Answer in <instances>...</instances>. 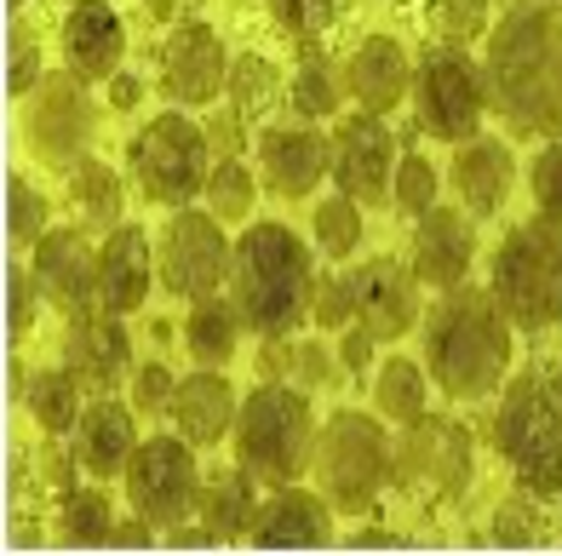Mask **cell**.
<instances>
[{"label":"cell","mask_w":562,"mask_h":556,"mask_svg":"<svg viewBox=\"0 0 562 556\" xmlns=\"http://www.w3.org/2000/svg\"><path fill=\"white\" fill-rule=\"evenodd\" d=\"M437 190H442V179H437V167H430L425 156H402V161H396L391 201H396V207H402L407 218H419V213L437 207Z\"/></svg>","instance_id":"ab89813d"},{"label":"cell","mask_w":562,"mask_h":556,"mask_svg":"<svg viewBox=\"0 0 562 556\" xmlns=\"http://www.w3.org/2000/svg\"><path fill=\"white\" fill-rule=\"evenodd\" d=\"M252 476L241 459L236 465H224V470H213L207 483H201V499H195V517L218 534V545H236V540H247V527H252V511H259V499H252Z\"/></svg>","instance_id":"83f0119b"},{"label":"cell","mask_w":562,"mask_h":556,"mask_svg":"<svg viewBox=\"0 0 562 556\" xmlns=\"http://www.w3.org/2000/svg\"><path fill=\"white\" fill-rule=\"evenodd\" d=\"M437 30L448 46H465L488 30V0H437Z\"/></svg>","instance_id":"ee69618b"},{"label":"cell","mask_w":562,"mask_h":556,"mask_svg":"<svg viewBox=\"0 0 562 556\" xmlns=\"http://www.w3.org/2000/svg\"><path fill=\"white\" fill-rule=\"evenodd\" d=\"M110 534H115V511H110V493H104V488H75V493H64V511H58V527H53L58 545L92 551V545H110Z\"/></svg>","instance_id":"d6a6232c"},{"label":"cell","mask_w":562,"mask_h":556,"mask_svg":"<svg viewBox=\"0 0 562 556\" xmlns=\"http://www.w3.org/2000/svg\"><path fill=\"white\" fill-rule=\"evenodd\" d=\"M7 218H12V252H23V247L35 252L46 236V218H53L46 213V195L30 179H18V172L7 179Z\"/></svg>","instance_id":"8d00e7d4"},{"label":"cell","mask_w":562,"mask_h":556,"mask_svg":"<svg viewBox=\"0 0 562 556\" xmlns=\"http://www.w3.org/2000/svg\"><path fill=\"white\" fill-rule=\"evenodd\" d=\"M69 7H75V0H69Z\"/></svg>","instance_id":"94428289"},{"label":"cell","mask_w":562,"mask_h":556,"mask_svg":"<svg viewBox=\"0 0 562 556\" xmlns=\"http://www.w3.org/2000/svg\"><path fill=\"white\" fill-rule=\"evenodd\" d=\"M121 483H126V499H133V511L144 522L178 527L184 517H195V499H201L195 447L184 436H149V442H138Z\"/></svg>","instance_id":"7c38bea8"},{"label":"cell","mask_w":562,"mask_h":556,"mask_svg":"<svg viewBox=\"0 0 562 556\" xmlns=\"http://www.w3.org/2000/svg\"><path fill=\"white\" fill-rule=\"evenodd\" d=\"M396 138L385 115H350L339 121L334 133V179H339V195H350L356 207H385V195L396 184Z\"/></svg>","instance_id":"5bb4252c"},{"label":"cell","mask_w":562,"mask_h":556,"mask_svg":"<svg viewBox=\"0 0 562 556\" xmlns=\"http://www.w3.org/2000/svg\"><path fill=\"white\" fill-rule=\"evenodd\" d=\"M81 396L87 390L69 367H41V373H30V385H23V408H30V419L46 436H64V431H75V419H81Z\"/></svg>","instance_id":"4dcf8cb0"},{"label":"cell","mask_w":562,"mask_h":556,"mask_svg":"<svg viewBox=\"0 0 562 556\" xmlns=\"http://www.w3.org/2000/svg\"><path fill=\"white\" fill-rule=\"evenodd\" d=\"M241 344V316L229 298H190V316H184V350L195 367H224L229 356H236Z\"/></svg>","instance_id":"f1b7e54d"},{"label":"cell","mask_w":562,"mask_h":556,"mask_svg":"<svg viewBox=\"0 0 562 556\" xmlns=\"http://www.w3.org/2000/svg\"><path fill=\"white\" fill-rule=\"evenodd\" d=\"M69 207L81 218V230H115L126 224V184L110 161H81L69 172Z\"/></svg>","instance_id":"f546056e"},{"label":"cell","mask_w":562,"mask_h":556,"mask_svg":"<svg viewBox=\"0 0 562 556\" xmlns=\"http://www.w3.org/2000/svg\"><path fill=\"white\" fill-rule=\"evenodd\" d=\"M229 436H236V459L259 476L265 488H293L316 459L311 390L288 385V378H265L259 390H247Z\"/></svg>","instance_id":"5b68a950"},{"label":"cell","mask_w":562,"mask_h":556,"mask_svg":"<svg viewBox=\"0 0 562 556\" xmlns=\"http://www.w3.org/2000/svg\"><path fill=\"white\" fill-rule=\"evenodd\" d=\"M110 104H115L121 115L144 104V81H138V75H115V81H110Z\"/></svg>","instance_id":"db71d44e"},{"label":"cell","mask_w":562,"mask_h":556,"mask_svg":"<svg viewBox=\"0 0 562 556\" xmlns=\"http://www.w3.org/2000/svg\"><path fill=\"white\" fill-rule=\"evenodd\" d=\"M224 293L252 339H293V327L311 321L316 305V259L288 224L259 218L229 247Z\"/></svg>","instance_id":"7a4b0ae2"},{"label":"cell","mask_w":562,"mask_h":556,"mask_svg":"<svg viewBox=\"0 0 562 556\" xmlns=\"http://www.w3.org/2000/svg\"><path fill=\"white\" fill-rule=\"evenodd\" d=\"M494 545H505V551H517V545H551V522H546V511H540L533 499L510 493L499 511H494Z\"/></svg>","instance_id":"f35d334b"},{"label":"cell","mask_w":562,"mask_h":556,"mask_svg":"<svg viewBox=\"0 0 562 556\" xmlns=\"http://www.w3.org/2000/svg\"><path fill=\"white\" fill-rule=\"evenodd\" d=\"M229 81V58L224 41L207 30L201 18L172 23V35L161 46V92L172 104H213Z\"/></svg>","instance_id":"e0dca14e"},{"label":"cell","mask_w":562,"mask_h":556,"mask_svg":"<svg viewBox=\"0 0 562 556\" xmlns=\"http://www.w3.org/2000/svg\"><path fill=\"white\" fill-rule=\"evenodd\" d=\"M12 540H18V545H41V527L23 517V522H12Z\"/></svg>","instance_id":"680465c9"},{"label":"cell","mask_w":562,"mask_h":556,"mask_svg":"<svg viewBox=\"0 0 562 556\" xmlns=\"http://www.w3.org/2000/svg\"><path fill=\"white\" fill-rule=\"evenodd\" d=\"M316 327H356V282L350 275H316Z\"/></svg>","instance_id":"7bdbcfd3"},{"label":"cell","mask_w":562,"mask_h":556,"mask_svg":"<svg viewBox=\"0 0 562 556\" xmlns=\"http://www.w3.org/2000/svg\"><path fill=\"white\" fill-rule=\"evenodd\" d=\"M207 144H213L218 161H236V149H241V110L213 115V121H207Z\"/></svg>","instance_id":"816d5d0a"},{"label":"cell","mask_w":562,"mask_h":556,"mask_svg":"<svg viewBox=\"0 0 562 556\" xmlns=\"http://www.w3.org/2000/svg\"><path fill=\"white\" fill-rule=\"evenodd\" d=\"M64 367L81 378L87 396H115L121 385H133V333H126L121 316L104 310V305L69 316Z\"/></svg>","instance_id":"9a60e30c"},{"label":"cell","mask_w":562,"mask_h":556,"mask_svg":"<svg viewBox=\"0 0 562 556\" xmlns=\"http://www.w3.org/2000/svg\"><path fill=\"white\" fill-rule=\"evenodd\" d=\"M7 81H12V98H30L46 81L41 75V41H35L30 23H18V18H12V75Z\"/></svg>","instance_id":"f6af8a7d"},{"label":"cell","mask_w":562,"mask_h":556,"mask_svg":"<svg viewBox=\"0 0 562 556\" xmlns=\"http://www.w3.org/2000/svg\"><path fill=\"white\" fill-rule=\"evenodd\" d=\"M373 333H368V327H356V333H345L339 339V362H345V378H350V385H368V373H373Z\"/></svg>","instance_id":"f907efd6"},{"label":"cell","mask_w":562,"mask_h":556,"mask_svg":"<svg viewBox=\"0 0 562 556\" xmlns=\"http://www.w3.org/2000/svg\"><path fill=\"white\" fill-rule=\"evenodd\" d=\"M224 98L236 104L241 115H265L276 98H281V69L259 53H241L229 58V81H224Z\"/></svg>","instance_id":"e575fe53"},{"label":"cell","mask_w":562,"mask_h":556,"mask_svg":"<svg viewBox=\"0 0 562 556\" xmlns=\"http://www.w3.org/2000/svg\"><path fill=\"white\" fill-rule=\"evenodd\" d=\"M172 396H178V373L161 356L133 367V408L138 413H172Z\"/></svg>","instance_id":"b9f144b4"},{"label":"cell","mask_w":562,"mask_h":556,"mask_svg":"<svg viewBox=\"0 0 562 556\" xmlns=\"http://www.w3.org/2000/svg\"><path fill=\"white\" fill-rule=\"evenodd\" d=\"M288 378L299 390H322V385H334V378H339V367H334V356H327L322 339H293V373Z\"/></svg>","instance_id":"7dc6e473"},{"label":"cell","mask_w":562,"mask_h":556,"mask_svg":"<svg viewBox=\"0 0 562 556\" xmlns=\"http://www.w3.org/2000/svg\"><path fill=\"white\" fill-rule=\"evenodd\" d=\"M316 241L327 259H350L356 247H362V207H356L350 195H334L316 207Z\"/></svg>","instance_id":"74e56055"},{"label":"cell","mask_w":562,"mask_h":556,"mask_svg":"<svg viewBox=\"0 0 562 556\" xmlns=\"http://www.w3.org/2000/svg\"><path fill=\"white\" fill-rule=\"evenodd\" d=\"M316 493L334 504L339 517H368L379 493L391 488V436H385V413H362V408H339L334 419L316 431Z\"/></svg>","instance_id":"8992f818"},{"label":"cell","mask_w":562,"mask_h":556,"mask_svg":"<svg viewBox=\"0 0 562 556\" xmlns=\"http://www.w3.org/2000/svg\"><path fill=\"white\" fill-rule=\"evenodd\" d=\"M236 413H241V401H236V390H229V378L218 367H201L190 378H178L172 424H178V436H184L190 447L224 442L229 431H236Z\"/></svg>","instance_id":"484cf974"},{"label":"cell","mask_w":562,"mask_h":556,"mask_svg":"<svg viewBox=\"0 0 562 556\" xmlns=\"http://www.w3.org/2000/svg\"><path fill=\"white\" fill-rule=\"evenodd\" d=\"M184 7H190V0H144V18L149 23H172ZM178 23H184V18H178Z\"/></svg>","instance_id":"6f0895ef"},{"label":"cell","mask_w":562,"mask_h":556,"mask_svg":"<svg viewBox=\"0 0 562 556\" xmlns=\"http://www.w3.org/2000/svg\"><path fill=\"white\" fill-rule=\"evenodd\" d=\"M7 282H12V344H23V339H30L35 333V310H41V282H35V270H18L12 264V275H7Z\"/></svg>","instance_id":"c3c4849f"},{"label":"cell","mask_w":562,"mask_h":556,"mask_svg":"<svg viewBox=\"0 0 562 556\" xmlns=\"http://www.w3.org/2000/svg\"><path fill=\"white\" fill-rule=\"evenodd\" d=\"M126 58V23L110 0H75L64 18V64L81 81H115Z\"/></svg>","instance_id":"603a6c76"},{"label":"cell","mask_w":562,"mask_h":556,"mask_svg":"<svg viewBox=\"0 0 562 556\" xmlns=\"http://www.w3.org/2000/svg\"><path fill=\"white\" fill-rule=\"evenodd\" d=\"M528 184H533V207H540V218L562 224V144L540 149V161H533Z\"/></svg>","instance_id":"bcb514c9"},{"label":"cell","mask_w":562,"mask_h":556,"mask_svg":"<svg viewBox=\"0 0 562 556\" xmlns=\"http://www.w3.org/2000/svg\"><path fill=\"white\" fill-rule=\"evenodd\" d=\"M373 401H379V413H385L391 424H414L425 413V401H430L419 362L391 356L385 367H379V378H373Z\"/></svg>","instance_id":"836d02e7"},{"label":"cell","mask_w":562,"mask_h":556,"mask_svg":"<svg viewBox=\"0 0 562 556\" xmlns=\"http://www.w3.org/2000/svg\"><path fill=\"white\" fill-rule=\"evenodd\" d=\"M126 167H133V184L149 207H190V201L207 190L213 179V144H207V126H195L190 115H156L144 121L133 144H126Z\"/></svg>","instance_id":"ba28073f"},{"label":"cell","mask_w":562,"mask_h":556,"mask_svg":"<svg viewBox=\"0 0 562 556\" xmlns=\"http://www.w3.org/2000/svg\"><path fill=\"white\" fill-rule=\"evenodd\" d=\"M356 282V327H368L379 344H391L419 327V275L396 259H368L350 270Z\"/></svg>","instance_id":"ac0fdd59"},{"label":"cell","mask_w":562,"mask_h":556,"mask_svg":"<svg viewBox=\"0 0 562 556\" xmlns=\"http://www.w3.org/2000/svg\"><path fill=\"white\" fill-rule=\"evenodd\" d=\"M30 270L46 305H58L64 316L98 310V247L87 241V230H46Z\"/></svg>","instance_id":"d6986e66"},{"label":"cell","mask_w":562,"mask_h":556,"mask_svg":"<svg viewBox=\"0 0 562 556\" xmlns=\"http://www.w3.org/2000/svg\"><path fill=\"white\" fill-rule=\"evenodd\" d=\"M476 259V230H471V213L465 207H430L419 213V230H414V275L430 282L437 293L448 287H465Z\"/></svg>","instance_id":"7402d4cb"},{"label":"cell","mask_w":562,"mask_h":556,"mask_svg":"<svg viewBox=\"0 0 562 556\" xmlns=\"http://www.w3.org/2000/svg\"><path fill=\"white\" fill-rule=\"evenodd\" d=\"M414 110L419 126L442 144H465L482 133V115H488V87H482V69L471 64L465 46H425L414 58Z\"/></svg>","instance_id":"8fae6325"},{"label":"cell","mask_w":562,"mask_h":556,"mask_svg":"<svg viewBox=\"0 0 562 556\" xmlns=\"http://www.w3.org/2000/svg\"><path fill=\"white\" fill-rule=\"evenodd\" d=\"M252 201H259V184L241 161H218L213 179H207V207L218 224H247L252 218Z\"/></svg>","instance_id":"d590c367"},{"label":"cell","mask_w":562,"mask_h":556,"mask_svg":"<svg viewBox=\"0 0 562 556\" xmlns=\"http://www.w3.org/2000/svg\"><path fill=\"white\" fill-rule=\"evenodd\" d=\"M156 275L172 298H207L229 282V241L213 213L178 207L156 247Z\"/></svg>","instance_id":"4fadbf2b"},{"label":"cell","mask_w":562,"mask_h":556,"mask_svg":"<svg viewBox=\"0 0 562 556\" xmlns=\"http://www.w3.org/2000/svg\"><path fill=\"white\" fill-rule=\"evenodd\" d=\"M356 551H379V545H414L407 534H396V527H362V534H350Z\"/></svg>","instance_id":"9f6ffc18"},{"label":"cell","mask_w":562,"mask_h":556,"mask_svg":"<svg viewBox=\"0 0 562 556\" xmlns=\"http://www.w3.org/2000/svg\"><path fill=\"white\" fill-rule=\"evenodd\" d=\"M494 305L522 333H551L562 327V224L528 218L517 224L494 252Z\"/></svg>","instance_id":"52a82bcc"},{"label":"cell","mask_w":562,"mask_h":556,"mask_svg":"<svg viewBox=\"0 0 562 556\" xmlns=\"http://www.w3.org/2000/svg\"><path fill=\"white\" fill-rule=\"evenodd\" d=\"M448 184L459 190V207L471 218H494L505 207V195L517 190V156H510L505 138H465L453 149V167H448Z\"/></svg>","instance_id":"cb8c5ba5"},{"label":"cell","mask_w":562,"mask_h":556,"mask_svg":"<svg viewBox=\"0 0 562 556\" xmlns=\"http://www.w3.org/2000/svg\"><path fill=\"white\" fill-rule=\"evenodd\" d=\"M138 408H126V401L115 396H92L81 419H75L69 431V447L75 459H81V470L92 476V483H115V476H126V465H133L138 453Z\"/></svg>","instance_id":"ffe728a7"},{"label":"cell","mask_w":562,"mask_h":556,"mask_svg":"<svg viewBox=\"0 0 562 556\" xmlns=\"http://www.w3.org/2000/svg\"><path fill=\"white\" fill-rule=\"evenodd\" d=\"M339 18V0H270V23L293 41H322Z\"/></svg>","instance_id":"60d3db41"},{"label":"cell","mask_w":562,"mask_h":556,"mask_svg":"<svg viewBox=\"0 0 562 556\" xmlns=\"http://www.w3.org/2000/svg\"><path fill=\"white\" fill-rule=\"evenodd\" d=\"M334 172V138L316 133V121H281L259 138V179L281 201H304Z\"/></svg>","instance_id":"2e32d148"},{"label":"cell","mask_w":562,"mask_h":556,"mask_svg":"<svg viewBox=\"0 0 562 556\" xmlns=\"http://www.w3.org/2000/svg\"><path fill=\"white\" fill-rule=\"evenodd\" d=\"M471 476H476V442L448 413H419L391 442V488L414 493V499L448 504L471 488Z\"/></svg>","instance_id":"9c48e42d"},{"label":"cell","mask_w":562,"mask_h":556,"mask_svg":"<svg viewBox=\"0 0 562 556\" xmlns=\"http://www.w3.org/2000/svg\"><path fill=\"white\" fill-rule=\"evenodd\" d=\"M247 545L259 551H322L334 545V504L322 493H304L299 483L293 488H270V499L252 511V527H247Z\"/></svg>","instance_id":"44dd1931"},{"label":"cell","mask_w":562,"mask_h":556,"mask_svg":"<svg viewBox=\"0 0 562 556\" xmlns=\"http://www.w3.org/2000/svg\"><path fill=\"white\" fill-rule=\"evenodd\" d=\"M345 92L362 104L368 115H391L407 92H414V64L396 35H368L345 64Z\"/></svg>","instance_id":"d4e9b609"},{"label":"cell","mask_w":562,"mask_h":556,"mask_svg":"<svg viewBox=\"0 0 562 556\" xmlns=\"http://www.w3.org/2000/svg\"><path fill=\"white\" fill-rule=\"evenodd\" d=\"M149 236L138 224H115L98 247V305L115 316H133L149 298Z\"/></svg>","instance_id":"4316f807"},{"label":"cell","mask_w":562,"mask_h":556,"mask_svg":"<svg viewBox=\"0 0 562 556\" xmlns=\"http://www.w3.org/2000/svg\"><path fill=\"white\" fill-rule=\"evenodd\" d=\"M12 7H23V0H12Z\"/></svg>","instance_id":"91938a15"},{"label":"cell","mask_w":562,"mask_h":556,"mask_svg":"<svg viewBox=\"0 0 562 556\" xmlns=\"http://www.w3.org/2000/svg\"><path fill=\"white\" fill-rule=\"evenodd\" d=\"M425 367L453 401H482L510 373V321L488 287H448L425 321Z\"/></svg>","instance_id":"3957f363"},{"label":"cell","mask_w":562,"mask_h":556,"mask_svg":"<svg viewBox=\"0 0 562 556\" xmlns=\"http://www.w3.org/2000/svg\"><path fill=\"white\" fill-rule=\"evenodd\" d=\"M494 447L528 493L562 499V362H528L505 385Z\"/></svg>","instance_id":"277c9868"},{"label":"cell","mask_w":562,"mask_h":556,"mask_svg":"<svg viewBox=\"0 0 562 556\" xmlns=\"http://www.w3.org/2000/svg\"><path fill=\"white\" fill-rule=\"evenodd\" d=\"M488 110L522 138H562V7H510L482 58Z\"/></svg>","instance_id":"6da1fadb"},{"label":"cell","mask_w":562,"mask_h":556,"mask_svg":"<svg viewBox=\"0 0 562 556\" xmlns=\"http://www.w3.org/2000/svg\"><path fill=\"white\" fill-rule=\"evenodd\" d=\"M167 545H172V551H195V545H218V534H213L207 522H201V527L178 522V527H167Z\"/></svg>","instance_id":"11a10c76"},{"label":"cell","mask_w":562,"mask_h":556,"mask_svg":"<svg viewBox=\"0 0 562 556\" xmlns=\"http://www.w3.org/2000/svg\"><path fill=\"white\" fill-rule=\"evenodd\" d=\"M75 476H87L75 447H41V483L53 493H75Z\"/></svg>","instance_id":"681fc988"},{"label":"cell","mask_w":562,"mask_h":556,"mask_svg":"<svg viewBox=\"0 0 562 556\" xmlns=\"http://www.w3.org/2000/svg\"><path fill=\"white\" fill-rule=\"evenodd\" d=\"M339 64L327 58V46L304 41L299 46V64H293V115L299 121H322V115H339Z\"/></svg>","instance_id":"1f68e13d"},{"label":"cell","mask_w":562,"mask_h":556,"mask_svg":"<svg viewBox=\"0 0 562 556\" xmlns=\"http://www.w3.org/2000/svg\"><path fill=\"white\" fill-rule=\"evenodd\" d=\"M110 545H121V551H144V545H156V522H144L138 511L126 517V522H115V534H110Z\"/></svg>","instance_id":"f5cc1de1"},{"label":"cell","mask_w":562,"mask_h":556,"mask_svg":"<svg viewBox=\"0 0 562 556\" xmlns=\"http://www.w3.org/2000/svg\"><path fill=\"white\" fill-rule=\"evenodd\" d=\"M23 144L30 156L53 172H69L92 161V144H98V98L87 92V81L75 69L64 75H46V81L23 98Z\"/></svg>","instance_id":"30bf717a"}]
</instances>
